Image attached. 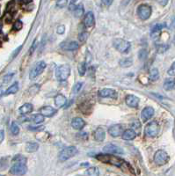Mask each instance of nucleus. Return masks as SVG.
<instances>
[{
  "mask_svg": "<svg viewBox=\"0 0 175 176\" xmlns=\"http://www.w3.org/2000/svg\"><path fill=\"white\" fill-rule=\"evenodd\" d=\"M84 14V6L83 5H79L74 8V15L77 18H79Z\"/></svg>",
  "mask_w": 175,
  "mask_h": 176,
  "instance_id": "27",
  "label": "nucleus"
},
{
  "mask_svg": "<svg viewBox=\"0 0 175 176\" xmlns=\"http://www.w3.org/2000/svg\"><path fill=\"white\" fill-rule=\"evenodd\" d=\"M159 70L157 68H153L151 69V72H150V79L152 81H156V80L159 79Z\"/></svg>",
  "mask_w": 175,
  "mask_h": 176,
  "instance_id": "28",
  "label": "nucleus"
},
{
  "mask_svg": "<svg viewBox=\"0 0 175 176\" xmlns=\"http://www.w3.org/2000/svg\"><path fill=\"white\" fill-rule=\"evenodd\" d=\"M113 1H114V0H101L102 4H103L104 5H106V6H109V5H111L112 3H113Z\"/></svg>",
  "mask_w": 175,
  "mask_h": 176,
  "instance_id": "46",
  "label": "nucleus"
},
{
  "mask_svg": "<svg viewBox=\"0 0 175 176\" xmlns=\"http://www.w3.org/2000/svg\"><path fill=\"white\" fill-rule=\"evenodd\" d=\"M22 2H24V3H26V4H28V3H30L32 0H21Z\"/></svg>",
  "mask_w": 175,
  "mask_h": 176,
  "instance_id": "53",
  "label": "nucleus"
},
{
  "mask_svg": "<svg viewBox=\"0 0 175 176\" xmlns=\"http://www.w3.org/2000/svg\"><path fill=\"white\" fill-rule=\"evenodd\" d=\"M45 68H46L45 62H43V61L38 62L37 64L33 66V68L31 70V72L29 73V78H30V79H34L36 77H38L40 74L42 73V72L44 71Z\"/></svg>",
  "mask_w": 175,
  "mask_h": 176,
  "instance_id": "8",
  "label": "nucleus"
},
{
  "mask_svg": "<svg viewBox=\"0 0 175 176\" xmlns=\"http://www.w3.org/2000/svg\"><path fill=\"white\" fill-rule=\"evenodd\" d=\"M164 89L166 91H172L175 89V79H168L165 81L164 86H163Z\"/></svg>",
  "mask_w": 175,
  "mask_h": 176,
  "instance_id": "22",
  "label": "nucleus"
},
{
  "mask_svg": "<svg viewBox=\"0 0 175 176\" xmlns=\"http://www.w3.org/2000/svg\"><path fill=\"white\" fill-rule=\"evenodd\" d=\"M138 16L141 19L146 20L148 19L151 15V8L148 5H141L137 9Z\"/></svg>",
  "mask_w": 175,
  "mask_h": 176,
  "instance_id": "9",
  "label": "nucleus"
},
{
  "mask_svg": "<svg viewBox=\"0 0 175 176\" xmlns=\"http://www.w3.org/2000/svg\"><path fill=\"white\" fill-rule=\"evenodd\" d=\"M33 109V107L32 104H30V103H26V104L22 105V106L19 107V113H20L21 114H29V113L32 112Z\"/></svg>",
  "mask_w": 175,
  "mask_h": 176,
  "instance_id": "24",
  "label": "nucleus"
},
{
  "mask_svg": "<svg viewBox=\"0 0 175 176\" xmlns=\"http://www.w3.org/2000/svg\"><path fill=\"white\" fill-rule=\"evenodd\" d=\"M11 132L14 136H16V135H18L19 133V125L17 124L15 121H12V124H11Z\"/></svg>",
  "mask_w": 175,
  "mask_h": 176,
  "instance_id": "31",
  "label": "nucleus"
},
{
  "mask_svg": "<svg viewBox=\"0 0 175 176\" xmlns=\"http://www.w3.org/2000/svg\"><path fill=\"white\" fill-rule=\"evenodd\" d=\"M96 159L99 160L100 161L103 162V163H107V164H112L114 166H116L118 167H121L122 165L125 164V162L122 160H121L118 157H114L110 155V153L108 154H99L96 156Z\"/></svg>",
  "mask_w": 175,
  "mask_h": 176,
  "instance_id": "1",
  "label": "nucleus"
},
{
  "mask_svg": "<svg viewBox=\"0 0 175 176\" xmlns=\"http://www.w3.org/2000/svg\"><path fill=\"white\" fill-rule=\"evenodd\" d=\"M173 43L175 44V35H174V37H173Z\"/></svg>",
  "mask_w": 175,
  "mask_h": 176,
  "instance_id": "55",
  "label": "nucleus"
},
{
  "mask_svg": "<svg viewBox=\"0 0 175 176\" xmlns=\"http://www.w3.org/2000/svg\"><path fill=\"white\" fill-rule=\"evenodd\" d=\"M168 1L169 0H157V2L162 6H166L167 5V3H168Z\"/></svg>",
  "mask_w": 175,
  "mask_h": 176,
  "instance_id": "47",
  "label": "nucleus"
},
{
  "mask_svg": "<svg viewBox=\"0 0 175 176\" xmlns=\"http://www.w3.org/2000/svg\"><path fill=\"white\" fill-rule=\"evenodd\" d=\"M106 137V132L102 128H98L94 133V138L98 142H102Z\"/></svg>",
  "mask_w": 175,
  "mask_h": 176,
  "instance_id": "21",
  "label": "nucleus"
},
{
  "mask_svg": "<svg viewBox=\"0 0 175 176\" xmlns=\"http://www.w3.org/2000/svg\"><path fill=\"white\" fill-rule=\"evenodd\" d=\"M2 27H3V24H2V22H0V30L2 29Z\"/></svg>",
  "mask_w": 175,
  "mask_h": 176,
  "instance_id": "54",
  "label": "nucleus"
},
{
  "mask_svg": "<svg viewBox=\"0 0 175 176\" xmlns=\"http://www.w3.org/2000/svg\"><path fill=\"white\" fill-rule=\"evenodd\" d=\"M132 64H133V60H132L131 58H129V57L124 58V59H122V60L120 61V65H121V67H125V68L131 66Z\"/></svg>",
  "mask_w": 175,
  "mask_h": 176,
  "instance_id": "30",
  "label": "nucleus"
},
{
  "mask_svg": "<svg viewBox=\"0 0 175 176\" xmlns=\"http://www.w3.org/2000/svg\"><path fill=\"white\" fill-rule=\"evenodd\" d=\"M78 70H79V73L80 76H84V75H85L86 71V67L85 62H82V63H80V64H79Z\"/></svg>",
  "mask_w": 175,
  "mask_h": 176,
  "instance_id": "32",
  "label": "nucleus"
},
{
  "mask_svg": "<svg viewBox=\"0 0 175 176\" xmlns=\"http://www.w3.org/2000/svg\"><path fill=\"white\" fill-rule=\"evenodd\" d=\"M138 56H139V58H140V60H145L146 58H147V56H148V52H147V50L146 49H141L140 51H139V53H138Z\"/></svg>",
  "mask_w": 175,
  "mask_h": 176,
  "instance_id": "36",
  "label": "nucleus"
},
{
  "mask_svg": "<svg viewBox=\"0 0 175 176\" xmlns=\"http://www.w3.org/2000/svg\"><path fill=\"white\" fill-rule=\"evenodd\" d=\"M22 26H23V23L20 20H16V22L13 24V29L19 31L22 28Z\"/></svg>",
  "mask_w": 175,
  "mask_h": 176,
  "instance_id": "38",
  "label": "nucleus"
},
{
  "mask_svg": "<svg viewBox=\"0 0 175 176\" xmlns=\"http://www.w3.org/2000/svg\"><path fill=\"white\" fill-rule=\"evenodd\" d=\"M84 24L86 27H92L95 24V19H94V15L92 12H88L86 14L85 19H84Z\"/></svg>",
  "mask_w": 175,
  "mask_h": 176,
  "instance_id": "14",
  "label": "nucleus"
},
{
  "mask_svg": "<svg viewBox=\"0 0 175 176\" xmlns=\"http://www.w3.org/2000/svg\"><path fill=\"white\" fill-rule=\"evenodd\" d=\"M109 134L111 135L113 137H116L121 135H122L123 133V127L121 124H116V125H113L111 126L109 129H108Z\"/></svg>",
  "mask_w": 175,
  "mask_h": 176,
  "instance_id": "12",
  "label": "nucleus"
},
{
  "mask_svg": "<svg viewBox=\"0 0 175 176\" xmlns=\"http://www.w3.org/2000/svg\"><path fill=\"white\" fill-rule=\"evenodd\" d=\"M68 5V0H57L56 1V6L59 8H64Z\"/></svg>",
  "mask_w": 175,
  "mask_h": 176,
  "instance_id": "37",
  "label": "nucleus"
},
{
  "mask_svg": "<svg viewBox=\"0 0 175 176\" xmlns=\"http://www.w3.org/2000/svg\"><path fill=\"white\" fill-rule=\"evenodd\" d=\"M39 90H40L39 85H33V86L30 87V93H31V94H35V93H38Z\"/></svg>",
  "mask_w": 175,
  "mask_h": 176,
  "instance_id": "39",
  "label": "nucleus"
},
{
  "mask_svg": "<svg viewBox=\"0 0 175 176\" xmlns=\"http://www.w3.org/2000/svg\"><path fill=\"white\" fill-rule=\"evenodd\" d=\"M71 74V67L68 64H63L56 70V78L59 81H65Z\"/></svg>",
  "mask_w": 175,
  "mask_h": 176,
  "instance_id": "2",
  "label": "nucleus"
},
{
  "mask_svg": "<svg viewBox=\"0 0 175 176\" xmlns=\"http://www.w3.org/2000/svg\"><path fill=\"white\" fill-rule=\"evenodd\" d=\"M103 152L107 153H114V154H122L123 151L116 145L113 144H107L103 148Z\"/></svg>",
  "mask_w": 175,
  "mask_h": 176,
  "instance_id": "11",
  "label": "nucleus"
},
{
  "mask_svg": "<svg viewBox=\"0 0 175 176\" xmlns=\"http://www.w3.org/2000/svg\"><path fill=\"white\" fill-rule=\"evenodd\" d=\"M62 48L68 51H74L79 48V45L77 41H70V42H64L62 44Z\"/></svg>",
  "mask_w": 175,
  "mask_h": 176,
  "instance_id": "18",
  "label": "nucleus"
},
{
  "mask_svg": "<svg viewBox=\"0 0 175 176\" xmlns=\"http://www.w3.org/2000/svg\"><path fill=\"white\" fill-rule=\"evenodd\" d=\"M85 125H86L85 121L80 117H76V118L72 119V128H75V129H82L85 127Z\"/></svg>",
  "mask_w": 175,
  "mask_h": 176,
  "instance_id": "19",
  "label": "nucleus"
},
{
  "mask_svg": "<svg viewBox=\"0 0 175 176\" xmlns=\"http://www.w3.org/2000/svg\"><path fill=\"white\" fill-rule=\"evenodd\" d=\"M164 26H166L165 24H158L152 28L151 33V36L153 40H157V39L159 38L160 33H161V30H162V28H163Z\"/></svg>",
  "mask_w": 175,
  "mask_h": 176,
  "instance_id": "17",
  "label": "nucleus"
},
{
  "mask_svg": "<svg viewBox=\"0 0 175 176\" xmlns=\"http://www.w3.org/2000/svg\"><path fill=\"white\" fill-rule=\"evenodd\" d=\"M67 100L63 94H58L55 97V104L57 107H62L66 103Z\"/></svg>",
  "mask_w": 175,
  "mask_h": 176,
  "instance_id": "23",
  "label": "nucleus"
},
{
  "mask_svg": "<svg viewBox=\"0 0 175 176\" xmlns=\"http://www.w3.org/2000/svg\"><path fill=\"white\" fill-rule=\"evenodd\" d=\"M12 17L11 15V13H6L5 16V21L6 23H10L12 21Z\"/></svg>",
  "mask_w": 175,
  "mask_h": 176,
  "instance_id": "45",
  "label": "nucleus"
},
{
  "mask_svg": "<svg viewBox=\"0 0 175 176\" xmlns=\"http://www.w3.org/2000/svg\"><path fill=\"white\" fill-rule=\"evenodd\" d=\"M13 161H20V162H26V159L23 157L22 155H17L16 157L13 159Z\"/></svg>",
  "mask_w": 175,
  "mask_h": 176,
  "instance_id": "41",
  "label": "nucleus"
},
{
  "mask_svg": "<svg viewBox=\"0 0 175 176\" xmlns=\"http://www.w3.org/2000/svg\"><path fill=\"white\" fill-rule=\"evenodd\" d=\"M82 86H83V83H81V82H78V83H77V84L73 86L72 93H73L74 94H76V93H79V91L82 89Z\"/></svg>",
  "mask_w": 175,
  "mask_h": 176,
  "instance_id": "34",
  "label": "nucleus"
},
{
  "mask_svg": "<svg viewBox=\"0 0 175 176\" xmlns=\"http://www.w3.org/2000/svg\"><path fill=\"white\" fill-rule=\"evenodd\" d=\"M88 36H89V33L87 32H82L79 35V40L81 42H86L87 40Z\"/></svg>",
  "mask_w": 175,
  "mask_h": 176,
  "instance_id": "35",
  "label": "nucleus"
},
{
  "mask_svg": "<svg viewBox=\"0 0 175 176\" xmlns=\"http://www.w3.org/2000/svg\"><path fill=\"white\" fill-rule=\"evenodd\" d=\"M77 154H78V149L74 146H69L64 148V150L61 151V152L59 153V160L61 161H65L74 157Z\"/></svg>",
  "mask_w": 175,
  "mask_h": 176,
  "instance_id": "3",
  "label": "nucleus"
},
{
  "mask_svg": "<svg viewBox=\"0 0 175 176\" xmlns=\"http://www.w3.org/2000/svg\"><path fill=\"white\" fill-rule=\"evenodd\" d=\"M33 121L37 124L41 123L44 121V115H42L41 114H37L33 116Z\"/></svg>",
  "mask_w": 175,
  "mask_h": 176,
  "instance_id": "33",
  "label": "nucleus"
},
{
  "mask_svg": "<svg viewBox=\"0 0 175 176\" xmlns=\"http://www.w3.org/2000/svg\"><path fill=\"white\" fill-rule=\"evenodd\" d=\"M40 113L46 117H51L56 114V110L50 106H45V107L40 108Z\"/></svg>",
  "mask_w": 175,
  "mask_h": 176,
  "instance_id": "16",
  "label": "nucleus"
},
{
  "mask_svg": "<svg viewBox=\"0 0 175 176\" xmlns=\"http://www.w3.org/2000/svg\"><path fill=\"white\" fill-rule=\"evenodd\" d=\"M168 75H170V76H174L175 75V62L173 63V64L171 65V67L169 68V70H168Z\"/></svg>",
  "mask_w": 175,
  "mask_h": 176,
  "instance_id": "40",
  "label": "nucleus"
},
{
  "mask_svg": "<svg viewBox=\"0 0 175 176\" xmlns=\"http://www.w3.org/2000/svg\"><path fill=\"white\" fill-rule=\"evenodd\" d=\"M99 95L102 98H111L114 100H116L118 98V94L116 91L110 88H104L99 92Z\"/></svg>",
  "mask_w": 175,
  "mask_h": 176,
  "instance_id": "10",
  "label": "nucleus"
},
{
  "mask_svg": "<svg viewBox=\"0 0 175 176\" xmlns=\"http://www.w3.org/2000/svg\"><path fill=\"white\" fill-rule=\"evenodd\" d=\"M86 174H87L89 176H98L100 174V171H99V168L95 167H90L88 168L86 172Z\"/></svg>",
  "mask_w": 175,
  "mask_h": 176,
  "instance_id": "29",
  "label": "nucleus"
},
{
  "mask_svg": "<svg viewBox=\"0 0 175 176\" xmlns=\"http://www.w3.org/2000/svg\"><path fill=\"white\" fill-rule=\"evenodd\" d=\"M153 114H154V108L151 107H146L145 108H143L141 113V118L143 121H146L150 120L153 116Z\"/></svg>",
  "mask_w": 175,
  "mask_h": 176,
  "instance_id": "13",
  "label": "nucleus"
},
{
  "mask_svg": "<svg viewBox=\"0 0 175 176\" xmlns=\"http://www.w3.org/2000/svg\"><path fill=\"white\" fill-rule=\"evenodd\" d=\"M19 91V83L15 82L14 84H12L10 87L5 91V95H10V94H15L17 92Z\"/></svg>",
  "mask_w": 175,
  "mask_h": 176,
  "instance_id": "26",
  "label": "nucleus"
},
{
  "mask_svg": "<svg viewBox=\"0 0 175 176\" xmlns=\"http://www.w3.org/2000/svg\"><path fill=\"white\" fill-rule=\"evenodd\" d=\"M38 45V40H35L34 41H33V45H32V47H31V48H30V53H33V51H34V49H35V48H36V46Z\"/></svg>",
  "mask_w": 175,
  "mask_h": 176,
  "instance_id": "48",
  "label": "nucleus"
},
{
  "mask_svg": "<svg viewBox=\"0 0 175 176\" xmlns=\"http://www.w3.org/2000/svg\"><path fill=\"white\" fill-rule=\"evenodd\" d=\"M26 166L25 162H20V161H14V164L10 169V173L12 174L15 175H22L26 173Z\"/></svg>",
  "mask_w": 175,
  "mask_h": 176,
  "instance_id": "4",
  "label": "nucleus"
},
{
  "mask_svg": "<svg viewBox=\"0 0 175 176\" xmlns=\"http://www.w3.org/2000/svg\"><path fill=\"white\" fill-rule=\"evenodd\" d=\"M57 33L58 34H63L64 32H65V26H64V25H61V26H59L58 27H57Z\"/></svg>",
  "mask_w": 175,
  "mask_h": 176,
  "instance_id": "42",
  "label": "nucleus"
},
{
  "mask_svg": "<svg viewBox=\"0 0 175 176\" xmlns=\"http://www.w3.org/2000/svg\"><path fill=\"white\" fill-rule=\"evenodd\" d=\"M114 46L121 53H127L130 48V43L123 39H115L114 40Z\"/></svg>",
  "mask_w": 175,
  "mask_h": 176,
  "instance_id": "6",
  "label": "nucleus"
},
{
  "mask_svg": "<svg viewBox=\"0 0 175 176\" xmlns=\"http://www.w3.org/2000/svg\"><path fill=\"white\" fill-rule=\"evenodd\" d=\"M4 138H5V131L0 129V144L4 141Z\"/></svg>",
  "mask_w": 175,
  "mask_h": 176,
  "instance_id": "49",
  "label": "nucleus"
},
{
  "mask_svg": "<svg viewBox=\"0 0 175 176\" xmlns=\"http://www.w3.org/2000/svg\"><path fill=\"white\" fill-rule=\"evenodd\" d=\"M30 128V129H32V130H41V129H43L44 128V127L43 126H41V127H29Z\"/></svg>",
  "mask_w": 175,
  "mask_h": 176,
  "instance_id": "51",
  "label": "nucleus"
},
{
  "mask_svg": "<svg viewBox=\"0 0 175 176\" xmlns=\"http://www.w3.org/2000/svg\"><path fill=\"white\" fill-rule=\"evenodd\" d=\"M125 102L126 104L130 107H137L139 104V99L135 95H128L125 99Z\"/></svg>",
  "mask_w": 175,
  "mask_h": 176,
  "instance_id": "15",
  "label": "nucleus"
},
{
  "mask_svg": "<svg viewBox=\"0 0 175 176\" xmlns=\"http://www.w3.org/2000/svg\"><path fill=\"white\" fill-rule=\"evenodd\" d=\"M135 136H136V133L134 129L132 128H128V129H126L125 131H123L122 133V138L124 140H132L134 139Z\"/></svg>",
  "mask_w": 175,
  "mask_h": 176,
  "instance_id": "20",
  "label": "nucleus"
},
{
  "mask_svg": "<svg viewBox=\"0 0 175 176\" xmlns=\"http://www.w3.org/2000/svg\"><path fill=\"white\" fill-rule=\"evenodd\" d=\"M77 2V0H72L71 2V5H70V10H74V8L76 7L75 6V3Z\"/></svg>",
  "mask_w": 175,
  "mask_h": 176,
  "instance_id": "50",
  "label": "nucleus"
},
{
  "mask_svg": "<svg viewBox=\"0 0 175 176\" xmlns=\"http://www.w3.org/2000/svg\"><path fill=\"white\" fill-rule=\"evenodd\" d=\"M13 77V74H7L6 76H5L4 77V79H3V82L4 83H8L10 80L12 79V78Z\"/></svg>",
  "mask_w": 175,
  "mask_h": 176,
  "instance_id": "43",
  "label": "nucleus"
},
{
  "mask_svg": "<svg viewBox=\"0 0 175 176\" xmlns=\"http://www.w3.org/2000/svg\"><path fill=\"white\" fill-rule=\"evenodd\" d=\"M39 148V144L37 143H33V142H28L26 144V152L32 153L35 152Z\"/></svg>",
  "mask_w": 175,
  "mask_h": 176,
  "instance_id": "25",
  "label": "nucleus"
},
{
  "mask_svg": "<svg viewBox=\"0 0 175 176\" xmlns=\"http://www.w3.org/2000/svg\"><path fill=\"white\" fill-rule=\"evenodd\" d=\"M169 160V156L166 152L163 150H159L157 151L155 155H154V161L157 165L159 166H163L166 165Z\"/></svg>",
  "mask_w": 175,
  "mask_h": 176,
  "instance_id": "7",
  "label": "nucleus"
},
{
  "mask_svg": "<svg viewBox=\"0 0 175 176\" xmlns=\"http://www.w3.org/2000/svg\"><path fill=\"white\" fill-rule=\"evenodd\" d=\"M21 48H22V45H20L19 48H17L16 49H15V51L12 53V58H14V57H16L17 55L20 52V50H21Z\"/></svg>",
  "mask_w": 175,
  "mask_h": 176,
  "instance_id": "44",
  "label": "nucleus"
},
{
  "mask_svg": "<svg viewBox=\"0 0 175 176\" xmlns=\"http://www.w3.org/2000/svg\"><path fill=\"white\" fill-rule=\"evenodd\" d=\"M88 166H89V163H87V162H86L84 164H81V167H88Z\"/></svg>",
  "mask_w": 175,
  "mask_h": 176,
  "instance_id": "52",
  "label": "nucleus"
},
{
  "mask_svg": "<svg viewBox=\"0 0 175 176\" xmlns=\"http://www.w3.org/2000/svg\"><path fill=\"white\" fill-rule=\"evenodd\" d=\"M159 123L155 121L149 122L144 129V132H145V135L147 136H150V137H154L159 134Z\"/></svg>",
  "mask_w": 175,
  "mask_h": 176,
  "instance_id": "5",
  "label": "nucleus"
}]
</instances>
